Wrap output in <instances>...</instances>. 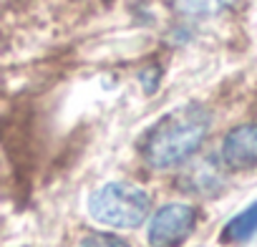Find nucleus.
I'll return each instance as SVG.
<instances>
[{"label": "nucleus", "mask_w": 257, "mask_h": 247, "mask_svg": "<svg viewBox=\"0 0 257 247\" xmlns=\"http://www.w3.org/2000/svg\"><path fill=\"white\" fill-rule=\"evenodd\" d=\"M209 111L199 103H187L169 111L147 132L142 154L154 169H169L187 162L209 132Z\"/></svg>", "instance_id": "nucleus-1"}, {"label": "nucleus", "mask_w": 257, "mask_h": 247, "mask_svg": "<svg viewBox=\"0 0 257 247\" xmlns=\"http://www.w3.org/2000/svg\"><path fill=\"white\" fill-rule=\"evenodd\" d=\"M149 194L128 182H111L88 199V212L96 222L113 229H134L149 214Z\"/></svg>", "instance_id": "nucleus-3"}, {"label": "nucleus", "mask_w": 257, "mask_h": 247, "mask_svg": "<svg viewBox=\"0 0 257 247\" xmlns=\"http://www.w3.org/2000/svg\"><path fill=\"white\" fill-rule=\"evenodd\" d=\"M78 247H128V242L121 237H113V234H91Z\"/></svg>", "instance_id": "nucleus-8"}, {"label": "nucleus", "mask_w": 257, "mask_h": 247, "mask_svg": "<svg viewBox=\"0 0 257 247\" xmlns=\"http://www.w3.org/2000/svg\"><path fill=\"white\" fill-rule=\"evenodd\" d=\"M257 232V202L244 207L239 214H234L224 229H222V242H244Z\"/></svg>", "instance_id": "nucleus-6"}, {"label": "nucleus", "mask_w": 257, "mask_h": 247, "mask_svg": "<svg viewBox=\"0 0 257 247\" xmlns=\"http://www.w3.org/2000/svg\"><path fill=\"white\" fill-rule=\"evenodd\" d=\"M177 11L184 16H194V18H209V16H219L222 11L232 8L237 0H174Z\"/></svg>", "instance_id": "nucleus-7"}, {"label": "nucleus", "mask_w": 257, "mask_h": 247, "mask_svg": "<svg viewBox=\"0 0 257 247\" xmlns=\"http://www.w3.org/2000/svg\"><path fill=\"white\" fill-rule=\"evenodd\" d=\"M91 0H0V38L43 36L73 23Z\"/></svg>", "instance_id": "nucleus-2"}, {"label": "nucleus", "mask_w": 257, "mask_h": 247, "mask_svg": "<svg viewBox=\"0 0 257 247\" xmlns=\"http://www.w3.org/2000/svg\"><path fill=\"white\" fill-rule=\"evenodd\" d=\"M222 162L232 172H247L257 167V124H242L222 142Z\"/></svg>", "instance_id": "nucleus-5"}, {"label": "nucleus", "mask_w": 257, "mask_h": 247, "mask_svg": "<svg viewBox=\"0 0 257 247\" xmlns=\"http://www.w3.org/2000/svg\"><path fill=\"white\" fill-rule=\"evenodd\" d=\"M197 224V209L182 202L162 207L149 224V244L152 247H174L182 242Z\"/></svg>", "instance_id": "nucleus-4"}]
</instances>
